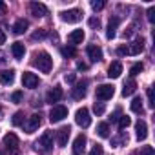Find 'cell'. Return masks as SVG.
<instances>
[{
	"label": "cell",
	"instance_id": "cell-39",
	"mask_svg": "<svg viewBox=\"0 0 155 155\" xmlns=\"http://www.w3.org/2000/svg\"><path fill=\"white\" fill-rule=\"evenodd\" d=\"M117 53H119L120 57H124V55H130V53H128V46H119Z\"/></svg>",
	"mask_w": 155,
	"mask_h": 155
},
{
	"label": "cell",
	"instance_id": "cell-6",
	"mask_svg": "<svg viewBox=\"0 0 155 155\" xmlns=\"http://www.w3.org/2000/svg\"><path fill=\"white\" fill-rule=\"evenodd\" d=\"M4 146H6V150L11 155H17L18 153V139H17V135L15 133H8L4 137Z\"/></svg>",
	"mask_w": 155,
	"mask_h": 155
},
{
	"label": "cell",
	"instance_id": "cell-14",
	"mask_svg": "<svg viewBox=\"0 0 155 155\" xmlns=\"http://www.w3.org/2000/svg\"><path fill=\"white\" fill-rule=\"evenodd\" d=\"M120 73H122V64H120L119 60L111 62L110 68H108V77H110V79H119Z\"/></svg>",
	"mask_w": 155,
	"mask_h": 155
},
{
	"label": "cell",
	"instance_id": "cell-35",
	"mask_svg": "<svg viewBox=\"0 0 155 155\" xmlns=\"http://www.w3.org/2000/svg\"><path fill=\"white\" fill-rule=\"evenodd\" d=\"M88 24H90L91 28H101V20H99V18H95V17H91V18L88 20Z\"/></svg>",
	"mask_w": 155,
	"mask_h": 155
},
{
	"label": "cell",
	"instance_id": "cell-33",
	"mask_svg": "<svg viewBox=\"0 0 155 155\" xmlns=\"http://www.w3.org/2000/svg\"><path fill=\"white\" fill-rule=\"evenodd\" d=\"M102 153H104L102 144H95V146L91 148V151H90V155H102Z\"/></svg>",
	"mask_w": 155,
	"mask_h": 155
},
{
	"label": "cell",
	"instance_id": "cell-13",
	"mask_svg": "<svg viewBox=\"0 0 155 155\" xmlns=\"http://www.w3.org/2000/svg\"><path fill=\"white\" fill-rule=\"evenodd\" d=\"M42 124V119H40V115L38 113H35V115H31L29 117V120H28V124H26V133H33L38 126Z\"/></svg>",
	"mask_w": 155,
	"mask_h": 155
},
{
	"label": "cell",
	"instance_id": "cell-3",
	"mask_svg": "<svg viewBox=\"0 0 155 155\" xmlns=\"http://www.w3.org/2000/svg\"><path fill=\"white\" fill-rule=\"evenodd\" d=\"M75 122L79 124L81 128H88V126L91 124L90 110H88V108H81V110H77V113H75Z\"/></svg>",
	"mask_w": 155,
	"mask_h": 155
},
{
	"label": "cell",
	"instance_id": "cell-42",
	"mask_svg": "<svg viewBox=\"0 0 155 155\" xmlns=\"http://www.w3.org/2000/svg\"><path fill=\"white\" fill-rule=\"evenodd\" d=\"M77 69H81V71H84V69H88V66H86L84 62H77Z\"/></svg>",
	"mask_w": 155,
	"mask_h": 155
},
{
	"label": "cell",
	"instance_id": "cell-41",
	"mask_svg": "<svg viewBox=\"0 0 155 155\" xmlns=\"http://www.w3.org/2000/svg\"><path fill=\"white\" fill-rule=\"evenodd\" d=\"M64 79H66V82H75V73H69V75H66Z\"/></svg>",
	"mask_w": 155,
	"mask_h": 155
},
{
	"label": "cell",
	"instance_id": "cell-10",
	"mask_svg": "<svg viewBox=\"0 0 155 155\" xmlns=\"http://www.w3.org/2000/svg\"><path fill=\"white\" fill-rule=\"evenodd\" d=\"M62 95H64L62 88H60V86H55L53 90L48 91V95H46V102H48V104H55V102H58V101L62 99Z\"/></svg>",
	"mask_w": 155,
	"mask_h": 155
},
{
	"label": "cell",
	"instance_id": "cell-21",
	"mask_svg": "<svg viewBox=\"0 0 155 155\" xmlns=\"http://www.w3.org/2000/svg\"><path fill=\"white\" fill-rule=\"evenodd\" d=\"M135 131H137V139L139 140H144L148 137V126H146V122L144 120H139L135 124Z\"/></svg>",
	"mask_w": 155,
	"mask_h": 155
},
{
	"label": "cell",
	"instance_id": "cell-19",
	"mask_svg": "<svg viewBox=\"0 0 155 155\" xmlns=\"http://www.w3.org/2000/svg\"><path fill=\"white\" fill-rule=\"evenodd\" d=\"M68 40H69L71 46L82 44V40H84V31H82V29H75V31H71L69 37H68Z\"/></svg>",
	"mask_w": 155,
	"mask_h": 155
},
{
	"label": "cell",
	"instance_id": "cell-27",
	"mask_svg": "<svg viewBox=\"0 0 155 155\" xmlns=\"http://www.w3.org/2000/svg\"><path fill=\"white\" fill-rule=\"evenodd\" d=\"M11 124L13 126H24V113L22 111H17L11 119Z\"/></svg>",
	"mask_w": 155,
	"mask_h": 155
},
{
	"label": "cell",
	"instance_id": "cell-1",
	"mask_svg": "<svg viewBox=\"0 0 155 155\" xmlns=\"http://www.w3.org/2000/svg\"><path fill=\"white\" fill-rule=\"evenodd\" d=\"M33 66L38 68L42 73H49L51 68H53V58H51V55L48 51H40V53H37L33 57Z\"/></svg>",
	"mask_w": 155,
	"mask_h": 155
},
{
	"label": "cell",
	"instance_id": "cell-36",
	"mask_svg": "<svg viewBox=\"0 0 155 155\" xmlns=\"http://www.w3.org/2000/svg\"><path fill=\"white\" fill-rule=\"evenodd\" d=\"M148 20H150L151 24L155 22V8H150V9H148Z\"/></svg>",
	"mask_w": 155,
	"mask_h": 155
},
{
	"label": "cell",
	"instance_id": "cell-12",
	"mask_svg": "<svg viewBox=\"0 0 155 155\" xmlns=\"http://www.w3.org/2000/svg\"><path fill=\"white\" fill-rule=\"evenodd\" d=\"M86 51H88V57H90L93 62H99V60H102V49H101L99 46H95V44H90V46L86 48Z\"/></svg>",
	"mask_w": 155,
	"mask_h": 155
},
{
	"label": "cell",
	"instance_id": "cell-30",
	"mask_svg": "<svg viewBox=\"0 0 155 155\" xmlns=\"http://www.w3.org/2000/svg\"><path fill=\"white\" fill-rule=\"evenodd\" d=\"M62 55L68 58V57H75V55H77V51H75V48H73V46H69V48H62Z\"/></svg>",
	"mask_w": 155,
	"mask_h": 155
},
{
	"label": "cell",
	"instance_id": "cell-2",
	"mask_svg": "<svg viewBox=\"0 0 155 155\" xmlns=\"http://www.w3.org/2000/svg\"><path fill=\"white\" fill-rule=\"evenodd\" d=\"M51 148H53V133L44 131L42 137L35 142V150L40 151V153H48V151H51Z\"/></svg>",
	"mask_w": 155,
	"mask_h": 155
},
{
	"label": "cell",
	"instance_id": "cell-38",
	"mask_svg": "<svg viewBox=\"0 0 155 155\" xmlns=\"http://www.w3.org/2000/svg\"><path fill=\"white\" fill-rule=\"evenodd\" d=\"M140 155H153V148L151 146H144L140 150Z\"/></svg>",
	"mask_w": 155,
	"mask_h": 155
},
{
	"label": "cell",
	"instance_id": "cell-46",
	"mask_svg": "<svg viewBox=\"0 0 155 155\" xmlns=\"http://www.w3.org/2000/svg\"><path fill=\"white\" fill-rule=\"evenodd\" d=\"M0 113H2V108H0Z\"/></svg>",
	"mask_w": 155,
	"mask_h": 155
},
{
	"label": "cell",
	"instance_id": "cell-45",
	"mask_svg": "<svg viewBox=\"0 0 155 155\" xmlns=\"http://www.w3.org/2000/svg\"><path fill=\"white\" fill-rule=\"evenodd\" d=\"M0 13H6V4L0 0Z\"/></svg>",
	"mask_w": 155,
	"mask_h": 155
},
{
	"label": "cell",
	"instance_id": "cell-40",
	"mask_svg": "<svg viewBox=\"0 0 155 155\" xmlns=\"http://www.w3.org/2000/svg\"><path fill=\"white\" fill-rule=\"evenodd\" d=\"M119 117H120V110H115V113L110 117V120H111V122H115V120H119Z\"/></svg>",
	"mask_w": 155,
	"mask_h": 155
},
{
	"label": "cell",
	"instance_id": "cell-26",
	"mask_svg": "<svg viewBox=\"0 0 155 155\" xmlns=\"http://www.w3.org/2000/svg\"><path fill=\"white\" fill-rule=\"evenodd\" d=\"M130 108H131L133 113H142V99H140V97H135V99L131 101Z\"/></svg>",
	"mask_w": 155,
	"mask_h": 155
},
{
	"label": "cell",
	"instance_id": "cell-44",
	"mask_svg": "<svg viewBox=\"0 0 155 155\" xmlns=\"http://www.w3.org/2000/svg\"><path fill=\"white\" fill-rule=\"evenodd\" d=\"M44 35H46V33H44V31H37V33H35V35H33V38H42V37H44Z\"/></svg>",
	"mask_w": 155,
	"mask_h": 155
},
{
	"label": "cell",
	"instance_id": "cell-18",
	"mask_svg": "<svg viewBox=\"0 0 155 155\" xmlns=\"http://www.w3.org/2000/svg\"><path fill=\"white\" fill-rule=\"evenodd\" d=\"M117 26H119V17H111V18H110V24H108V31H106V38H108V40L115 38V35H117Z\"/></svg>",
	"mask_w": 155,
	"mask_h": 155
},
{
	"label": "cell",
	"instance_id": "cell-29",
	"mask_svg": "<svg viewBox=\"0 0 155 155\" xmlns=\"http://www.w3.org/2000/svg\"><path fill=\"white\" fill-rule=\"evenodd\" d=\"M130 124H131V119H130L128 115H120V117H119V128H120V130L128 128Z\"/></svg>",
	"mask_w": 155,
	"mask_h": 155
},
{
	"label": "cell",
	"instance_id": "cell-8",
	"mask_svg": "<svg viewBox=\"0 0 155 155\" xmlns=\"http://www.w3.org/2000/svg\"><path fill=\"white\" fill-rule=\"evenodd\" d=\"M22 84H24V88H28V90H35V88L38 86V77H37L35 73L24 71V73H22Z\"/></svg>",
	"mask_w": 155,
	"mask_h": 155
},
{
	"label": "cell",
	"instance_id": "cell-9",
	"mask_svg": "<svg viewBox=\"0 0 155 155\" xmlns=\"http://www.w3.org/2000/svg\"><path fill=\"white\" fill-rule=\"evenodd\" d=\"M86 150V135H77V139L73 140V155H82Z\"/></svg>",
	"mask_w": 155,
	"mask_h": 155
},
{
	"label": "cell",
	"instance_id": "cell-32",
	"mask_svg": "<svg viewBox=\"0 0 155 155\" xmlns=\"http://www.w3.org/2000/svg\"><path fill=\"white\" fill-rule=\"evenodd\" d=\"M106 6V2H104V0H93V2H91V8L95 9V11H99V9H102Z\"/></svg>",
	"mask_w": 155,
	"mask_h": 155
},
{
	"label": "cell",
	"instance_id": "cell-31",
	"mask_svg": "<svg viewBox=\"0 0 155 155\" xmlns=\"http://www.w3.org/2000/svg\"><path fill=\"white\" fill-rule=\"evenodd\" d=\"M93 111H95L97 115H102V113L106 111V108H104L102 102H95V104H93Z\"/></svg>",
	"mask_w": 155,
	"mask_h": 155
},
{
	"label": "cell",
	"instance_id": "cell-11",
	"mask_svg": "<svg viewBox=\"0 0 155 155\" xmlns=\"http://www.w3.org/2000/svg\"><path fill=\"white\" fill-rule=\"evenodd\" d=\"M69 133H71V128H69V126H62V128L57 131V144H58L60 148H64V146L68 144Z\"/></svg>",
	"mask_w": 155,
	"mask_h": 155
},
{
	"label": "cell",
	"instance_id": "cell-43",
	"mask_svg": "<svg viewBox=\"0 0 155 155\" xmlns=\"http://www.w3.org/2000/svg\"><path fill=\"white\" fill-rule=\"evenodd\" d=\"M4 42H6V35H4V31H2V29H0V46H2Z\"/></svg>",
	"mask_w": 155,
	"mask_h": 155
},
{
	"label": "cell",
	"instance_id": "cell-20",
	"mask_svg": "<svg viewBox=\"0 0 155 155\" xmlns=\"http://www.w3.org/2000/svg\"><path fill=\"white\" fill-rule=\"evenodd\" d=\"M142 49H144V38H137V40H133L128 46V53L130 55H139Z\"/></svg>",
	"mask_w": 155,
	"mask_h": 155
},
{
	"label": "cell",
	"instance_id": "cell-23",
	"mask_svg": "<svg viewBox=\"0 0 155 155\" xmlns=\"http://www.w3.org/2000/svg\"><path fill=\"white\" fill-rule=\"evenodd\" d=\"M11 53H13V57L15 58H24V55H26V48H24V44L22 42H15L13 46H11Z\"/></svg>",
	"mask_w": 155,
	"mask_h": 155
},
{
	"label": "cell",
	"instance_id": "cell-15",
	"mask_svg": "<svg viewBox=\"0 0 155 155\" xmlns=\"http://www.w3.org/2000/svg\"><path fill=\"white\" fill-rule=\"evenodd\" d=\"M71 95H73L75 101L84 99V97H86V82H77L75 88H73V91H71Z\"/></svg>",
	"mask_w": 155,
	"mask_h": 155
},
{
	"label": "cell",
	"instance_id": "cell-25",
	"mask_svg": "<svg viewBox=\"0 0 155 155\" xmlns=\"http://www.w3.org/2000/svg\"><path fill=\"white\" fill-rule=\"evenodd\" d=\"M97 133H99V137L108 139V137H110V126H108V122H101V124L97 126Z\"/></svg>",
	"mask_w": 155,
	"mask_h": 155
},
{
	"label": "cell",
	"instance_id": "cell-4",
	"mask_svg": "<svg viewBox=\"0 0 155 155\" xmlns=\"http://www.w3.org/2000/svg\"><path fill=\"white\" fill-rule=\"evenodd\" d=\"M95 95L99 101H110L113 95H115V88L111 84H101L97 90H95Z\"/></svg>",
	"mask_w": 155,
	"mask_h": 155
},
{
	"label": "cell",
	"instance_id": "cell-7",
	"mask_svg": "<svg viewBox=\"0 0 155 155\" xmlns=\"http://www.w3.org/2000/svg\"><path fill=\"white\" fill-rule=\"evenodd\" d=\"M82 11L81 9H68V11H64L62 15H60V18L64 20V22H68V24H75V22H79L81 18H82Z\"/></svg>",
	"mask_w": 155,
	"mask_h": 155
},
{
	"label": "cell",
	"instance_id": "cell-22",
	"mask_svg": "<svg viewBox=\"0 0 155 155\" xmlns=\"http://www.w3.org/2000/svg\"><path fill=\"white\" fill-rule=\"evenodd\" d=\"M28 28H29V22L24 20V18H20V20L15 22V26H13V33H15V35H22V33L28 31Z\"/></svg>",
	"mask_w": 155,
	"mask_h": 155
},
{
	"label": "cell",
	"instance_id": "cell-34",
	"mask_svg": "<svg viewBox=\"0 0 155 155\" xmlns=\"http://www.w3.org/2000/svg\"><path fill=\"white\" fill-rule=\"evenodd\" d=\"M11 101H13L15 104H18V102L22 101V91H15V93L11 95Z\"/></svg>",
	"mask_w": 155,
	"mask_h": 155
},
{
	"label": "cell",
	"instance_id": "cell-24",
	"mask_svg": "<svg viewBox=\"0 0 155 155\" xmlns=\"http://www.w3.org/2000/svg\"><path fill=\"white\" fill-rule=\"evenodd\" d=\"M135 90H137V82H135L133 79H130L128 82H124L122 95H124V97H130V95H133V93H135Z\"/></svg>",
	"mask_w": 155,
	"mask_h": 155
},
{
	"label": "cell",
	"instance_id": "cell-28",
	"mask_svg": "<svg viewBox=\"0 0 155 155\" xmlns=\"http://www.w3.org/2000/svg\"><path fill=\"white\" fill-rule=\"evenodd\" d=\"M142 69H144V64H142V62H137V64H133V66H131V69H130V75H131V77H135V75L142 73Z\"/></svg>",
	"mask_w": 155,
	"mask_h": 155
},
{
	"label": "cell",
	"instance_id": "cell-17",
	"mask_svg": "<svg viewBox=\"0 0 155 155\" xmlns=\"http://www.w3.org/2000/svg\"><path fill=\"white\" fill-rule=\"evenodd\" d=\"M29 9H31V13H33L37 18L48 15V8H46L44 4H40V2H31V4H29Z\"/></svg>",
	"mask_w": 155,
	"mask_h": 155
},
{
	"label": "cell",
	"instance_id": "cell-37",
	"mask_svg": "<svg viewBox=\"0 0 155 155\" xmlns=\"http://www.w3.org/2000/svg\"><path fill=\"white\" fill-rule=\"evenodd\" d=\"M148 102H150L151 108L155 106V101H153V90H151V88H148Z\"/></svg>",
	"mask_w": 155,
	"mask_h": 155
},
{
	"label": "cell",
	"instance_id": "cell-5",
	"mask_svg": "<svg viewBox=\"0 0 155 155\" xmlns=\"http://www.w3.org/2000/svg\"><path fill=\"white\" fill-rule=\"evenodd\" d=\"M68 117V108L66 106H53L49 111V120L51 122H60Z\"/></svg>",
	"mask_w": 155,
	"mask_h": 155
},
{
	"label": "cell",
	"instance_id": "cell-16",
	"mask_svg": "<svg viewBox=\"0 0 155 155\" xmlns=\"http://www.w3.org/2000/svg\"><path fill=\"white\" fill-rule=\"evenodd\" d=\"M0 82H2L4 86H9L15 82V71L13 69H4L0 71Z\"/></svg>",
	"mask_w": 155,
	"mask_h": 155
}]
</instances>
